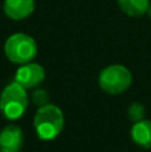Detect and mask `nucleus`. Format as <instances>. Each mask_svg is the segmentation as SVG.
Instances as JSON below:
<instances>
[{
    "label": "nucleus",
    "mask_w": 151,
    "mask_h": 152,
    "mask_svg": "<svg viewBox=\"0 0 151 152\" xmlns=\"http://www.w3.org/2000/svg\"><path fill=\"white\" fill-rule=\"evenodd\" d=\"M34 127L39 139L52 140L60 135L64 128L63 111L55 104H48L39 107L34 118Z\"/></svg>",
    "instance_id": "1"
},
{
    "label": "nucleus",
    "mask_w": 151,
    "mask_h": 152,
    "mask_svg": "<svg viewBox=\"0 0 151 152\" xmlns=\"http://www.w3.org/2000/svg\"><path fill=\"white\" fill-rule=\"evenodd\" d=\"M28 102L27 89L16 81H12L0 94V111L8 120H16L24 115Z\"/></svg>",
    "instance_id": "2"
},
{
    "label": "nucleus",
    "mask_w": 151,
    "mask_h": 152,
    "mask_svg": "<svg viewBox=\"0 0 151 152\" xmlns=\"http://www.w3.org/2000/svg\"><path fill=\"white\" fill-rule=\"evenodd\" d=\"M5 56L10 61L19 66L31 63L37 53V45L34 37L26 34H13L5 40Z\"/></svg>",
    "instance_id": "3"
},
{
    "label": "nucleus",
    "mask_w": 151,
    "mask_h": 152,
    "mask_svg": "<svg viewBox=\"0 0 151 152\" xmlns=\"http://www.w3.org/2000/svg\"><path fill=\"white\" fill-rule=\"evenodd\" d=\"M133 81V75L120 64H112L102 69L99 74V86L104 92L111 95H119L128 89Z\"/></svg>",
    "instance_id": "4"
},
{
    "label": "nucleus",
    "mask_w": 151,
    "mask_h": 152,
    "mask_svg": "<svg viewBox=\"0 0 151 152\" xmlns=\"http://www.w3.org/2000/svg\"><path fill=\"white\" fill-rule=\"evenodd\" d=\"M45 77V71L40 64L37 63H27L18 68L15 74V81L19 83L26 89L36 88Z\"/></svg>",
    "instance_id": "5"
},
{
    "label": "nucleus",
    "mask_w": 151,
    "mask_h": 152,
    "mask_svg": "<svg viewBox=\"0 0 151 152\" xmlns=\"http://www.w3.org/2000/svg\"><path fill=\"white\" fill-rule=\"evenodd\" d=\"M23 129L15 124L4 127L0 132V152H20L23 148Z\"/></svg>",
    "instance_id": "6"
},
{
    "label": "nucleus",
    "mask_w": 151,
    "mask_h": 152,
    "mask_svg": "<svg viewBox=\"0 0 151 152\" xmlns=\"http://www.w3.org/2000/svg\"><path fill=\"white\" fill-rule=\"evenodd\" d=\"M3 11L12 20H24L35 11V0H4Z\"/></svg>",
    "instance_id": "7"
},
{
    "label": "nucleus",
    "mask_w": 151,
    "mask_h": 152,
    "mask_svg": "<svg viewBox=\"0 0 151 152\" xmlns=\"http://www.w3.org/2000/svg\"><path fill=\"white\" fill-rule=\"evenodd\" d=\"M131 137L139 147L151 148V120H143L134 123L131 128Z\"/></svg>",
    "instance_id": "8"
},
{
    "label": "nucleus",
    "mask_w": 151,
    "mask_h": 152,
    "mask_svg": "<svg viewBox=\"0 0 151 152\" xmlns=\"http://www.w3.org/2000/svg\"><path fill=\"white\" fill-rule=\"evenodd\" d=\"M119 8L128 16L138 18L144 13L150 7V0H117Z\"/></svg>",
    "instance_id": "9"
},
{
    "label": "nucleus",
    "mask_w": 151,
    "mask_h": 152,
    "mask_svg": "<svg viewBox=\"0 0 151 152\" xmlns=\"http://www.w3.org/2000/svg\"><path fill=\"white\" fill-rule=\"evenodd\" d=\"M127 115L131 121L136 123V121H141L144 119V116H146V110H144L143 104H141V103H133L127 110Z\"/></svg>",
    "instance_id": "10"
},
{
    "label": "nucleus",
    "mask_w": 151,
    "mask_h": 152,
    "mask_svg": "<svg viewBox=\"0 0 151 152\" xmlns=\"http://www.w3.org/2000/svg\"><path fill=\"white\" fill-rule=\"evenodd\" d=\"M31 100L35 105H37V107H43V105L48 104V102H50V94H48L47 89L37 88L36 87V88L32 91Z\"/></svg>",
    "instance_id": "11"
},
{
    "label": "nucleus",
    "mask_w": 151,
    "mask_h": 152,
    "mask_svg": "<svg viewBox=\"0 0 151 152\" xmlns=\"http://www.w3.org/2000/svg\"><path fill=\"white\" fill-rule=\"evenodd\" d=\"M147 15H149V18L151 19V4H150V7H149V10H147Z\"/></svg>",
    "instance_id": "12"
}]
</instances>
